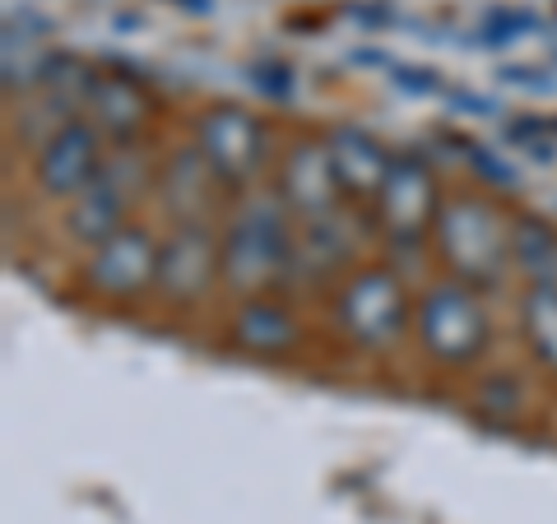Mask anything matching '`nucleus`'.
<instances>
[{
  "instance_id": "obj_1",
  "label": "nucleus",
  "mask_w": 557,
  "mask_h": 524,
  "mask_svg": "<svg viewBox=\"0 0 557 524\" xmlns=\"http://www.w3.org/2000/svg\"><path fill=\"white\" fill-rule=\"evenodd\" d=\"M288 214L293 209L284 204L278 190H251V196L237 204L228 233H223V241H219V265H223L219 278L233 292L260 297L293 270Z\"/></svg>"
},
{
  "instance_id": "obj_2",
  "label": "nucleus",
  "mask_w": 557,
  "mask_h": 524,
  "mask_svg": "<svg viewBox=\"0 0 557 524\" xmlns=\"http://www.w3.org/2000/svg\"><path fill=\"white\" fill-rule=\"evenodd\" d=\"M437 251L450 265V274L469 288H493L507 274L511 260V228L502 223V214L479 196L450 200L437 209Z\"/></svg>"
},
{
  "instance_id": "obj_3",
  "label": "nucleus",
  "mask_w": 557,
  "mask_h": 524,
  "mask_svg": "<svg viewBox=\"0 0 557 524\" xmlns=\"http://www.w3.org/2000/svg\"><path fill=\"white\" fill-rule=\"evenodd\" d=\"M413 329L423 353H432L446 366H465L474 362L487 348V316L479 307V297L469 284H437L418 297L413 307Z\"/></svg>"
},
{
  "instance_id": "obj_4",
  "label": "nucleus",
  "mask_w": 557,
  "mask_h": 524,
  "mask_svg": "<svg viewBox=\"0 0 557 524\" xmlns=\"http://www.w3.org/2000/svg\"><path fill=\"white\" fill-rule=\"evenodd\" d=\"M335 321L354 348H362V353H386V348L399 344V335H405V325H409V297L395 274L362 270L339 288Z\"/></svg>"
},
{
  "instance_id": "obj_5",
  "label": "nucleus",
  "mask_w": 557,
  "mask_h": 524,
  "mask_svg": "<svg viewBox=\"0 0 557 524\" xmlns=\"http://www.w3.org/2000/svg\"><path fill=\"white\" fill-rule=\"evenodd\" d=\"M159 251L163 241H153L145 228H121L89 251L84 284L108 302H135L139 292L159 288Z\"/></svg>"
},
{
  "instance_id": "obj_6",
  "label": "nucleus",
  "mask_w": 557,
  "mask_h": 524,
  "mask_svg": "<svg viewBox=\"0 0 557 524\" xmlns=\"http://www.w3.org/2000/svg\"><path fill=\"white\" fill-rule=\"evenodd\" d=\"M196 145H200L205 163L214 167V177L223 186H247L270 159L265 126L242 108H214L209 112L200 121V130H196Z\"/></svg>"
},
{
  "instance_id": "obj_7",
  "label": "nucleus",
  "mask_w": 557,
  "mask_h": 524,
  "mask_svg": "<svg viewBox=\"0 0 557 524\" xmlns=\"http://www.w3.org/2000/svg\"><path fill=\"white\" fill-rule=\"evenodd\" d=\"M372 200L391 241H418L428 233V223H437V182H432L428 163L413 159V153H395L386 182Z\"/></svg>"
},
{
  "instance_id": "obj_8",
  "label": "nucleus",
  "mask_w": 557,
  "mask_h": 524,
  "mask_svg": "<svg viewBox=\"0 0 557 524\" xmlns=\"http://www.w3.org/2000/svg\"><path fill=\"white\" fill-rule=\"evenodd\" d=\"M33 172H38V186L47 190V196L75 200L79 190L102 172V130L94 126V121H79V116L61 121V126L42 139Z\"/></svg>"
},
{
  "instance_id": "obj_9",
  "label": "nucleus",
  "mask_w": 557,
  "mask_h": 524,
  "mask_svg": "<svg viewBox=\"0 0 557 524\" xmlns=\"http://www.w3.org/2000/svg\"><path fill=\"white\" fill-rule=\"evenodd\" d=\"M214 274H223L219 241L209 237L200 223H177V233H172L159 251V292L168 302L186 307L214 284Z\"/></svg>"
},
{
  "instance_id": "obj_10",
  "label": "nucleus",
  "mask_w": 557,
  "mask_h": 524,
  "mask_svg": "<svg viewBox=\"0 0 557 524\" xmlns=\"http://www.w3.org/2000/svg\"><path fill=\"white\" fill-rule=\"evenodd\" d=\"M278 196H284V204L302 223L335 214L344 186L335 177V163H330V149L325 145H311V139L293 145L284 167H278Z\"/></svg>"
},
{
  "instance_id": "obj_11",
  "label": "nucleus",
  "mask_w": 557,
  "mask_h": 524,
  "mask_svg": "<svg viewBox=\"0 0 557 524\" xmlns=\"http://www.w3.org/2000/svg\"><path fill=\"white\" fill-rule=\"evenodd\" d=\"M108 163V159H102ZM126 204H131V190L121 186L108 167L98 172V177L79 190L75 200H70V214H65V233L84 241V247H98V241H108L112 233L126 228Z\"/></svg>"
},
{
  "instance_id": "obj_12",
  "label": "nucleus",
  "mask_w": 557,
  "mask_h": 524,
  "mask_svg": "<svg viewBox=\"0 0 557 524\" xmlns=\"http://www.w3.org/2000/svg\"><path fill=\"white\" fill-rule=\"evenodd\" d=\"M325 149H330V163H335V177L344 186V196H376L381 182H386V172H391V159H395V153H386L368 130H358V126L330 130Z\"/></svg>"
},
{
  "instance_id": "obj_13",
  "label": "nucleus",
  "mask_w": 557,
  "mask_h": 524,
  "mask_svg": "<svg viewBox=\"0 0 557 524\" xmlns=\"http://www.w3.org/2000/svg\"><path fill=\"white\" fill-rule=\"evenodd\" d=\"M233 344L247 348V353H256V358H278L298 344V321H293L278 302H260V297H251L233 321Z\"/></svg>"
},
{
  "instance_id": "obj_14",
  "label": "nucleus",
  "mask_w": 557,
  "mask_h": 524,
  "mask_svg": "<svg viewBox=\"0 0 557 524\" xmlns=\"http://www.w3.org/2000/svg\"><path fill=\"white\" fill-rule=\"evenodd\" d=\"M209 182H219V177H214V167L205 163L200 145L182 149L177 159L163 167V200L172 214H177V223H200L205 204H209Z\"/></svg>"
},
{
  "instance_id": "obj_15",
  "label": "nucleus",
  "mask_w": 557,
  "mask_h": 524,
  "mask_svg": "<svg viewBox=\"0 0 557 524\" xmlns=\"http://www.w3.org/2000/svg\"><path fill=\"white\" fill-rule=\"evenodd\" d=\"M84 108L94 112V126L102 135H116V139L135 135L139 126H145V116H149L145 98H139V89H131V79H112V75H94Z\"/></svg>"
},
{
  "instance_id": "obj_16",
  "label": "nucleus",
  "mask_w": 557,
  "mask_h": 524,
  "mask_svg": "<svg viewBox=\"0 0 557 524\" xmlns=\"http://www.w3.org/2000/svg\"><path fill=\"white\" fill-rule=\"evenodd\" d=\"M511 265L525 270L534 284H557V228L544 219L511 223Z\"/></svg>"
},
{
  "instance_id": "obj_17",
  "label": "nucleus",
  "mask_w": 557,
  "mask_h": 524,
  "mask_svg": "<svg viewBox=\"0 0 557 524\" xmlns=\"http://www.w3.org/2000/svg\"><path fill=\"white\" fill-rule=\"evenodd\" d=\"M520 316H525V339L534 348V358L557 376V284H534L525 292Z\"/></svg>"
},
{
  "instance_id": "obj_18",
  "label": "nucleus",
  "mask_w": 557,
  "mask_h": 524,
  "mask_svg": "<svg viewBox=\"0 0 557 524\" xmlns=\"http://www.w3.org/2000/svg\"><path fill=\"white\" fill-rule=\"evenodd\" d=\"M544 24L534 20V14H525V10H493L483 20V42L487 47H507V42H516V38H525V33H539Z\"/></svg>"
},
{
  "instance_id": "obj_19",
  "label": "nucleus",
  "mask_w": 557,
  "mask_h": 524,
  "mask_svg": "<svg viewBox=\"0 0 557 524\" xmlns=\"http://www.w3.org/2000/svg\"><path fill=\"white\" fill-rule=\"evenodd\" d=\"M391 84L409 98H428V93H442V75L437 70H423V65H391Z\"/></svg>"
},
{
  "instance_id": "obj_20",
  "label": "nucleus",
  "mask_w": 557,
  "mask_h": 524,
  "mask_svg": "<svg viewBox=\"0 0 557 524\" xmlns=\"http://www.w3.org/2000/svg\"><path fill=\"white\" fill-rule=\"evenodd\" d=\"M465 153H469V163H474L479 177H487V182L502 186V190H520L516 167H511V163H502L497 153H487V149H479V145H465Z\"/></svg>"
},
{
  "instance_id": "obj_21",
  "label": "nucleus",
  "mask_w": 557,
  "mask_h": 524,
  "mask_svg": "<svg viewBox=\"0 0 557 524\" xmlns=\"http://www.w3.org/2000/svg\"><path fill=\"white\" fill-rule=\"evenodd\" d=\"M497 79L507 84V89H520V93H553L557 89V79L548 70H534V65H502Z\"/></svg>"
},
{
  "instance_id": "obj_22",
  "label": "nucleus",
  "mask_w": 557,
  "mask_h": 524,
  "mask_svg": "<svg viewBox=\"0 0 557 524\" xmlns=\"http://www.w3.org/2000/svg\"><path fill=\"white\" fill-rule=\"evenodd\" d=\"M251 89H260L265 98L284 102L293 93V70L278 65V61H260V65H251Z\"/></svg>"
},
{
  "instance_id": "obj_23",
  "label": "nucleus",
  "mask_w": 557,
  "mask_h": 524,
  "mask_svg": "<svg viewBox=\"0 0 557 524\" xmlns=\"http://www.w3.org/2000/svg\"><path fill=\"white\" fill-rule=\"evenodd\" d=\"M479 409H483V413H507V417H516V413H520V390H516V380H511V376L487 380L483 395H479Z\"/></svg>"
},
{
  "instance_id": "obj_24",
  "label": "nucleus",
  "mask_w": 557,
  "mask_h": 524,
  "mask_svg": "<svg viewBox=\"0 0 557 524\" xmlns=\"http://www.w3.org/2000/svg\"><path fill=\"white\" fill-rule=\"evenodd\" d=\"M348 20L372 24V28H386L391 24V10L386 5H348Z\"/></svg>"
},
{
  "instance_id": "obj_25",
  "label": "nucleus",
  "mask_w": 557,
  "mask_h": 524,
  "mask_svg": "<svg viewBox=\"0 0 557 524\" xmlns=\"http://www.w3.org/2000/svg\"><path fill=\"white\" fill-rule=\"evenodd\" d=\"M456 102H460V108H469L474 116H497L502 112L493 98H479V93H456Z\"/></svg>"
},
{
  "instance_id": "obj_26",
  "label": "nucleus",
  "mask_w": 557,
  "mask_h": 524,
  "mask_svg": "<svg viewBox=\"0 0 557 524\" xmlns=\"http://www.w3.org/2000/svg\"><path fill=\"white\" fill-rule=\"evenodd\" d=\"M177 10H186V14H209L214 10V0H172Z\"/></svg>"
}]
</instances>
